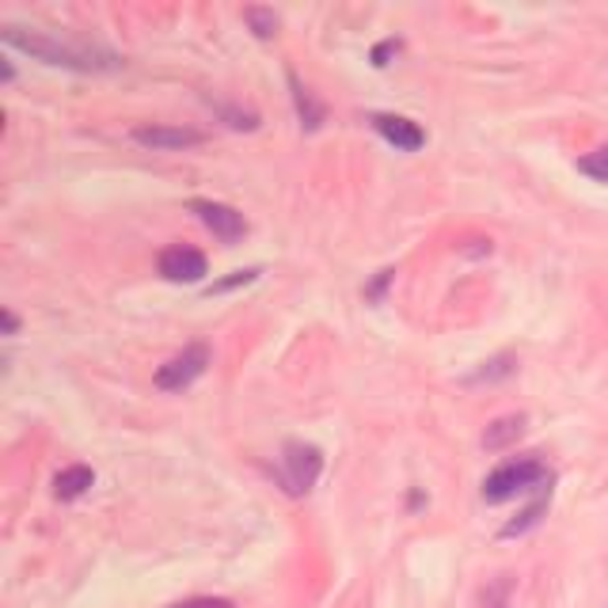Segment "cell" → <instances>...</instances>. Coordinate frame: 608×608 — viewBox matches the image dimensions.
<instances>
[{
	"label": "cell",
	"instance_id": "obj_11",
	"mask_svg": "<svg viewBox=\"0 0 608 608\" xmlns=\"http://www.w3.org/2000/svg\"><path fill=\"white\" fill-rule=\"evenodd\" d=\"M92 483H96V472H92L88 465H73L54 476V494L62 502H73V499H81V494H88Z\"/></svg>",
	"mask_w": 608,
	"mask_h": 608
},
{
	"label": "cell",
	"instance_id": "obj_12",
	"mask_svg": "<svg viewBox=\"0 0 608 608\" xmlns=\"http://www.w3.org/2000/svg\"><path fill=\"white\" fill-rule=\"evenodd\" d=\"M244 23L255 31V39H274L278 28H281L278 12H274V8H263V4H247L244 8Z\"/></svg>",
	"mask_w": 608,
	"mask_h": 608
},
{
	"label": "cell",
	"instance_id": "obj_8",
	"mask_svg": "<svg viewBox=\"0 0 608 608\" xmlns=\"http://www.w3.org/2000/svg\"><path fill=\"white\" fill-rule=\"evenodd\" d=\"M134 141L145 145V149L171 152V149H191V145H202V134L199 130H183V126H137Z\"/></svg>",
	"mask_w": 608,
	"mask_h": 608
},
{
	"label": "cell",
	"instance_id": "obj_2",
	"mask_svg": "<svg viewBox=\"0 0 608 608\" xmlns=\"http://www.w3.org/2000/svg\"><path fill=\"white\" fill-rule=\"evenodd\" d=\"M547 483H552V472L544 468V460L536 457L506 460V465H499L483 479V502L499 506V502H510L525 491H544Z\"/></svg>",
	"mask_w": 608,
	"mask_h": 608
},
{
	"label": "cell",
	"instance_id": "obj_6",
	"mask_svg": "<svg viewBox=\"0 0 608 608\" xmlns=\"http://www.w3.org/2000/svg\"><path fill=\"white\" fill-rule=\"evenodd\" d=\"M160 274L168 281H179V286H194L210 274V263L199 247H186V244H175V247H164L160 252Z\"/></svg>",
	"mask_w": 608,
	"mask_h": 608
},
{
	"label": "cell",
	"instance_id": "obj_15",
	"mask_svg": "<svg viewBox=\"0 0 608 608\" xmlns=\"http://www.w3.org/2000/svg\"><path fill=\"white\" fill-rule=\"evenodd\" d=\"M578 171L589 179H597V183H608V145H601L597 152H589V157H582Z\"/></svg>",
	"mask_w": 608,
	"mask_h": 608
},
{
	"label": "cell",
	"instance_id": "obj_20",
	"mask_svg": "<svg viewBox=\"0 0 608 608\" xmlns=\"http://www.w3.org/2000/svg\"><path fill=\"white\" fill-rule=\"evenodd\" d=\"M392 54H399V39H388V42H381V46H373V65L384 68Z\"/></svg>",
	"mask_w": 608,
	"mask_h": 608
},
{
	"label": "cell",
	"instance_id": "obj_1",
	"mask_svg": "<svg viewBox=\"0 0 608 608\" xmlns=\"http://www.w3.org/2000/svg\"><path fill=\"white\" fill-rule=\"evenodd\" d=\"M4 46L20 50V54L34 57V62H46L54 68H73V73H118L126 62L110 50H92V46H68V42H57L50 34L39 31H23V28H4L0 31Z\"/></svg>",
	"mask_w": 608,
	"mask_h": 608
},
{
	"label": "cell",
	"instance_id": "obj_14",
	"mask_svg": "<svg viewBox=\"0 0 608 608\" xmlns=\"http://www.w3.org/2000/svg\"><path fill=\"white\" fill-rule=\"evenodd\" d=\"M513 601V578L499 575L494 582H487L483 594H479V608H510Z\"/></svg>",
	"mask_w": 608,
	"mask_h": 608
},
{
	"label": "cell",
	"instance_id": "obj_13",
	"mask_svg": "<svg viewBox=\"0 0 608 608\" xmlns=\"http://www.w3.org/2000/svg\"><path fill=\"white\" fill-rule=\"evenodd\" d=\"M547 502H552V487H547V491L541 494V499L533 502V506H529V510H521V513H518V521H510V525L502 529V536H506V541H510V536H521V533H529V529H533L536 521L544 518Z\"/></svg>",
	"mask_w": 608,
	"mask_h": 608
},
{
	"label": "cell",
	"instance_id": "obj_9",
	"mask_svg": "<svg viewBox=\"0 0 608 608\" xmlns=\"http://www.w3.org/2000/svg\"><path fill=\"white\" fill-rule=\"evenodd\" d=\"M289 88H294V107H297V118H301V130L316 134L323 126V118H328L323 103L316 99L301 81H297V73H289Z\"/></svg>",
	"mask_w": 608,
	"mask_h": 608
},
{
	"label": "cell",
	"instance_id": "obj_17",
	"mask_svg": "<svg viewBox=\"0 0 608 608\" xmlns=\"http://www.w3.org/2000/svg\"><path fill=\"white\" fill-rule=\"evenodd\" d=\"M217 115L225 118V126H233V130H259V115L255 110H236V107H217Z\"/></svg>",
	"mask_w": 608,
	"mask_h": 608
},
{
	"label": "cell",
	"instance_id": "obj_19",
	"mask_svg": "<svg viewBox=\"0 0 608 608\" xmlns=\"http://www.w3.org/2000/svg\"><path fill=\"white\" fill-rule=\"evenodd\" d=\"M171 608H236V605L225 601V597H191V601H179Z\"/></svg>",
	"mask_w": 608,
	"mask_h": 608
},
{
	"label": "cell",
	"instance_id": "obj_21",
	"mask_svg": "<svg viewBox=\"0 0 608 608\" xmlns=\"http://www.w3.org/2000/svg\"><path fill=\"white\" fill-rule=\"evenodd\" d=\"M396 278V270H381V278L373 281L370 289H365V297H370V301H381V294H384V286H388V281Z\"/></svg>",
	"mask_w": 608,
	"mask_h": 608
},
{
	"label": "cell",
	"instance_id": "obj_4",
	"mask_svg": "<svg viewBox=\"0 0 608 608\" xmlns=\"http://www.w3.org/2000/svg\"><path fill=\"white\" fill-rule=\"evenodd\" d=\"M205 370H210V346H205V342H194V346H186L183 354H175L171 362L160 365L157 388L160 392H183V388H191Z\"/></svg>",
	"mask_w": 608,
	"mask_h": 608
},
{
	"label": "cell",
	"instance_id": "obj_10",
	"mask_svg": "<svg viewBox=\"0 0 608 608\" xmlns=\"http://www.w3.org/2000/svg\"><path fill=\"white\" fill-rule=\"evenodd\" d=\"M525 426H529V418H525V415L494 418V423L483 430V449H487V452H499V449H506V445L521 441V434H525Z\"/></svg>",
	"mask_w": 608,
	"mask_h": 608
},
{
	"label": "cell",
	"instance_id": "obj_16",
	"mask_svg": "<svg viewBox=\"0 0 608 608\" xmlns=\"http://www.w3.org/2000/svg\"><path fill=\"white\" fill-rule=\"evenodd\" d=\"M259 267H247V270H233V274H228V278H221V281H213V286L210 289H205V294H228V289H239V286H252V281L255 278H259Z\"/></svg>",
	"mask_w": 608,
	"mask_h": 608
},
{
	"label": "cell",
	"instance_id": "obj_18",
	"mask_svg": "<svg viewBox=\"0 0 608 608\" xmlns=\"http://www.w3.org/2000/svg\"><path fill=\"white\" fill-rule=\"evenodd\" d=\"M513 373V354H499L494 362H487L472 381H499V376H510Z\"/></svg>",
	"mask_w": 608,
	"mask_h": 608
},
{
	"label": "cell",
	"instance_id": "obj_3",
	"mask_svg": "<svg viewBox=\"0 0 608 608\" xmlns=\"http://www.w3.org/2000/svg\"><path fill=\"white\" fill-rule=\"evenodd\" d=\"M323 472V452L316 445H305V441H286L281 449V468H278V479L286 487V494L301 499L316 487V479Z\"/></svg>",
	"mask_w": 608,
	"mask_h": 608
},
{
	"label": "cell",
	"instance_id": "obj_7",
	"mask_svg": "<svg viewBox=\"0 0 608 608\" xmlns=\"http://www.w3.org/2000/svg\"><path fill=\"white\" fill-rule=\"evenodd\" d=\"M370 122H373V130L381 134L388 145H396L399 152H418L426 145L423 126L410 122V118H404V115H373Z\"/></svg>",
	"mask_w": 608,
	"mask_h": 608
},
{
	"label": "cell",
	"instance_id": "obj_22",
	"mask_svg": "<svg viewBox=\"0 0 608 608\" xmlns=\"http://www.w3.org/2000/svg\"><path fill=\"white\" fill-rule=\"evenodd\" d=\"M15 331H20V320H15V312L4 308V335H15Z\"/></svg>",
	"mask_w": 608,
	"mask_h": 608
},
{
	"label": "cell",
	"instance_id": "obj_5",
	"mask_svg": "<svg viewBox=\"0 0 608 608\" xmlns=\"http://www.w3.org/2000/svg\"><path fill=\"white\" fill-rule=\"evenodd\" d=\"M191 213H199V221L205 228H210L213 236L221 239V244H236V239H244L247 236V221H244V213L233 210V205H225V202H191Z\"/></svg>",
	"mask_w": 608,
	"mask_h": 608
}]
</instances>
